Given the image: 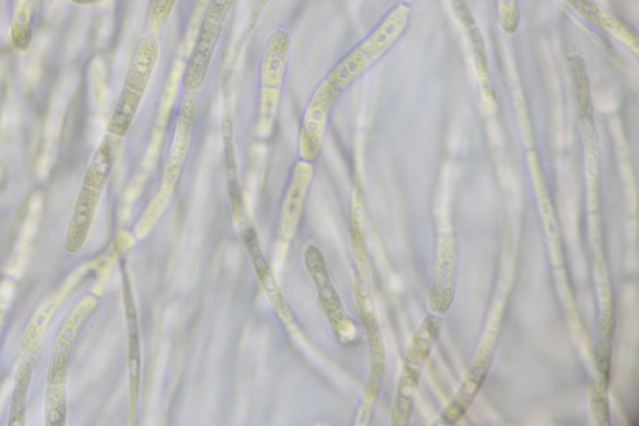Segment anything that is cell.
Listing matches in <instances>:
<instances>
[{"label":"cell","mask_w":639,"mask_h":426,"mask_svg":"<svg viewBox=\"0 0 639 426\" xmlns=\"http://www.w3.org/2000/svg\"><path fill=\"white\" fill-rule=\"evenodd\" d=\"M118 139L109 134L96 149L86 168L75 200L73 216L66 229L65 250L67 253H81L88 240L96 209L111 177Z\"/></svg>","instance_id":"cell-1"},{"label":"cell","mask_w":639,"mask_h":426,"mask_svg":"<svg viewBox=\"0 0 639 426\" xmlns=\"http://www.w3.org/2000/svg\"><path fill=\"white\" fill-rule=\"evenodd\" d=\"M410 9L408 7L400 6L394 9L370 37H367L360 45H357L353 52L336 64L326 80L341 92L352 86L358 77L369 71L390 50L408 25Z\"/></svg>","instance_id":"cell-2"},{"label":"cell","mask_w":639,"mask_h":426,"mask_svg":"<svg viewBox=\"0 0 639 426\" xmlns=\"http://www.w3.org/2000/svg\"><path fill=\"white\" fill-rule=\"evenodd\" d=\"M159 54L160 45L154 35L143 37L135 48L128 74L108 124V133L113 137L121 139L128 134L148 91Z\"/></svg>","instance_id":"cell-3"},{"label":"cell","mask_w":639,"mask_h":426,"mask_svg":"<svg viewBox=\"0 0 639 426\" xmlns=\"http://www.w3.org/2000/svg\"><path fill=\"white\" fill-rule=\"evenodd\" d=\"M292 37L285 29H277L268 39L263 61L260 66V105L261 121L270 124L274 121L280 93H282Z\"/></svg>","instance_id":"cell-4"},{"label":"cell","mask_w":639,"mask_h":426,"mask_svg":"<svg viewBox=\"0 0 639 426\" xmlns=\"http://www.w3.org/2000/svg\"><path fill=\"white\" fill-rule=\"evenodd\" d=\"M341 93L326 80L308 100L298 134L300 157L307 163L315 162L323 152L328 120Z\"/></svg>","instance_id":"cell-5"},{"label":"cell","mask_w":639,"mask_h":426,"mask_svg":"<svg viewBox=\"0 0 639 426\" xmlns=\"http://www.w3.org/2000/svg\"><path fill=\"white\" fill-rule=\"evenodd\" d=\"M98 304V299L91 295L84 297L72 310V313L65 318L53 346L46 385L66 386L71 357L77 336H80L86 319L95 312Z\"/></svg>","instance_id":"cell-6"},{"label":"cell","mask_w":639,"mask_h":426,"mask_svg":"<svg viewBox=\"0 0 639 426\" xmlns=\"http://www.w3.org/2000/svg\"><path fill=\"white\" fill-rule=\"evenodd\" d=\"M222 27L224 24L209 18H202L196 43H193L182 75V90L188 94L197 93L205 85L212 56H214L220 41Z\"/></svg>","instance_id":"cell-7"},{"label":"cell","mask_w":639,"mask_h":426,"mask_svg":"<svg viewBox=\"0 0 639 426\" xmlns=\"http://www.w3.org/2000/svg\"><path fill=\"white\" fill-rule=\"evenodd\" d=\"M197 100L193 98L192 94L187 93L186 98H184L180 104L176 135H174L166 174H164V190L161 193L164 198H168V194H170L172 188L176 187L184 164H186L191 144L193 125H196L197 122Z\"/></svg>","instance_id":"cell-8"},{"label":"cell","mask_w":639,"mask_h":426,"mask_svg":"<svg viewBox=\"0 0 639 426\" xmlns=\"http://www.w3.org/2000/svg\"><path fill=\"white\" fill-rule=\"evenodd\" d=\"M305 263L308 274L314 280L320 303H322L328 321H331L337 333H347V325H350V322L345 315L341 298H338L331 277H328L322 251L316 247H310L305 254Z\"/></svg>","instance_id":"cell-9"},{"label":"cell","mask_w":639,"mask_h":426,"mask_svg":"<svg viewBox=\"0 0 639 426\" xmlns=\"http://www.w3.org/2000/svg\"><path fill=\"white\" fill-rule=\"evenodd\" d=\"M490 364L489 353H482L479 360L473 361L457 398L442 413L444 423L454 424L468 412L469 406L476 398L483 382H485Z\"/></svg>","instance_id":"cell-10"},{"label":"cell","mask_w":639,"mask_h":426,"mask_svg":"<svg viewBox=\"0 0 639 426\" xmlns=\"http://www.w3.org/2000/svg\"><path fill=\"white\" fill-rule=\"evenodd\" d=\"M244 243L248 248L251 260H253L260 284L265 289V292L271 300V303H273L274 308L276 309L279 316L284 319V321H289V308L282 293H280L273 274H271V270L266 263V259L263 256V251L260 249L254 228L250 227L245 229Z\"/></svg>","instance_id":"cell-11"},{"label":"cell","mask_w":639,"mask_h":426,"mask_svg":"<svg viewBox=\"0 0 639 426\" xmlns=\"http://www.w3.org/2000/svg\"><path fill=\"white\" fill-rule=\"evenodd\" d=\"M312 178L313 168L310 166V163H298L295 167L293 180L292 184H290L284 206L283 225L284 232L287 236L293 235L300 216H302Z\"/></svg>","instance_id":"cell-12"},{"label":"cell","mask_w":639,"mask_h":426,"mask_svg":"<svg viewBox=\"0 0 639 426\" xmlns=\"http://www.w3.org/2000/svg\"><path fill=\"white\" fill-rule=\"evenodd\" d=\"M63 290L64 289L56 292L50 299H46L45 302L36 309L31 321L28 322L21 342L22 352L25 355L34 356L39 352V349H41L48 324H50L57 305L62 303L64 297Z\"/></svg>","instance_id":"cell-13"},{"label":"cell","mask_w":639,"mask_h":426,"mask_svg":"<svg viewBox=\"0 0 639 426\" xmlns=\"http://www.w3.org/2000/svg\"><path fill=\"white\" fill-rule=\"evenodd\" d=\"M454 267L453 253L450 247L441 250L438 271H436L434 284L430 298L431 308L436 313H444L452 303L454 292Z\"/></svg>","instance_id":"cell-14"},{"label":"cell","mask_w":639,"mask_h":426,"mask_svg":"<svg viewBox=\"0 0 639 426\" xmlns=\"http://www.w3.org/2000/svg\"><path fill=\"white\" fill-rule=\"evenodd\" d=\"M127 315L129 326V394H130V414L134 424L137 420L139 386H140V345L137 325V315H135L132 299L127 300Z\"/></svg>","instance_id":"cell-15"},{"label":"cell","mask_w":639,"mask_h":426,"mask_svg":"<svg viewBox=\"0 0 639 426\" xmlns=\"http://www.w3.org/2000/svg\"><path fill=\"white\" fill-rule=\"evenodd\" d=\"M569 6H573L576 11L585 17L587 21L596 24L599 28L607 29V31L617 34L618 38L624 39L629 44L633 42L637 44V38L631 31L614 15L599 8L594 0H567Z\"/></svg>","instance_id":"cell-16"},{"label":"cell","mask_w":639,"mask_h":426,"mask_svg":"<svg viewBox=\"0 0 639 426\" xmlns=\"http://www.w3.org/2000/svg\"><path fill=\"white\" fill-rule=\"evenodd\" d=\"M33 377V365L29 361H24L18 366L15 373V384L11 402V411H9L8 425L23 426L25 424L27 415V399L29 387H31Z\"/></svg>","instance_id":"cell-17"},{"label":"cell","mask_w":639,"mask_h":426,"mask_svg":"<svg viewBox=\"0 0 639 426\" xmlns=\"http://www.w3.org/2000/svg\"><path fill=\"white\" fill-rule=\"evenodd\" d=\"M441 332V319L430 315L425 319L418 333L415 334L409 347L408 363L410 366L420 365L428 360L431 349Z\"/></svg>","instance_id":"cell-18"},{"label":"cell","mask_w":639,"mask_h":426,"mask_svg":"<svg viewBox=\"0 0 639 426\" xmlns=\"http://www.w3.org/2000/svg\"><path fill=\"white\" fill-rule=\"evenodd\" d=\"M419 381V372L413 366H406L405 374L399 385L394 408V424L408 425L413 404V389Z\"/></svg>","instance_id":"cell-19"},{"label":"cell","mask_w":639,"mask_h":426,"mask_svg":"<svg viewBox=\"0 0 639 426\" xmlns=\"http://www.w3.org/2000/svg\"><path fill=\"white\" fill-rule=\"evenodd\" d=\"M573 72L577 90L580 118H583V121H593V96H590L589 80L583 58H573Z\"/></svg>","instance_id":"cell-20"},{"label":"cell","mask_w":639,"mask_h":426,"mask_svg":"<svg viewBox=\"0 0 639 426\" xmlns=\"http://www.w3.org/2000/svg\"><path fill=\"white\" fill-rule=\"evenodd\" d=\"M45 425L63 426L66 422V386L46 385Z\"/></svg>","instance_id":"cell-21"},{"label":"cell","mask_w":639,"mask_h":426,"mask_svg":"<svg viewBox=\"0 0 639 426\" xmlns=\"http://www.w3.org/2000/svg\"><path fill=\"white\" fill-rule=\"evenodd\" d=\"M177 0H150L147 13V33L157 37L166 27Z\"/></svg>","instance_id":"cell-22"},{"label":"cell","mask_w":639,"mask_h":426,"mask_svg":"<svg viewBox=\"0 0 639 426\" xmlns=\"http://www.w3.org/2000/svg\"><path fill=\"white\" fill-rule=\"evenodd\" d=\"M384 364L377 363L374 365L369 383H367V387L365 391L364 401L362 404L360 416H358V422L363 420L362 424H366L371 419V414L374 411V406L377 401V396L380 393V386L384 377Z\"/></svg>","instance_id":"cell-23"},{"label":"cell","mask_w":639,"mask_h":426,"mask_svg":"<svg viewBox=\"0 0 639 426\" xmlns=\"http://www.w3.org/2000/svg\"><path fill=\"white\" fill-rule=\"evenodd\" d=\"M470 29L471 41L473 44L474 60H476L478 71L480 74V80L483 82L489 81V63L485 43H483V38L480 29L473 25Z\"/></svg>","instance_id":"cell-24"},{"label":"cell","mask_w":639,"mask_h":426,"mask_svg":"<svg viewBox=\"0 0 639 426\" xmlns=\"http://www.w3.org/2000/svg\"><path fill=\"white\" fill-rule=\"evenodd\" d=\"M595 361L599 375H601V384L608 386L609 373H611V345L608 343H599L595 349Z\"/></svg>","instance_id":"cell-25"},{"label":"cell","mask_w":639,"mask_h":426,"mask_svg":"<svg viewBox=\"0 0 639 426\" xmlns=\"http://www.w3.org/2000/svg\"><path fill=\"white\" fill-rule=\"evenodd\" d=\"M500 15L502 27L506 33H515L520 23V13L516 3L513 2V0H501Z\"/></svg>","instance_id":"cell-26"},{"label":"cell","mask_w":639,"mask_h":426,"mask_svg":"<svg viewBox=\"0 0 639 426\" xmlns=\"http://www.w3.org/2000/svg\"><path fill=\"white\" fill-rule=\"evenodd\" d=\"M606 389L607 386L599 383L598 386L593 391L594 414L596 416L597 423L601 425L609 423V411L605 396Z\"/></svg>","instance_id":"cell-27"},{"label":"cell","mask_w":639,"mask_h":426,"mask_svg":"<svg viewBox=\"0 0 639 426\" xmlns=\"http://www.w3.org/2000/svg\"><path fill=\"white\" fill-rule=\"evenodd\" d=\"M237 0H209L205 18L224 24Z\"/></svg>","instance_id":"cell-28"},{"label":"cell","mask_w":639,"mask_h":426,"mask_svg":"<svg viewBox=\"0 0 639 426\" xmlns=\"http://www.w3.org/2000/svg\"><path fill=\"white\" fill-rule=\"evenodd\" d=\"M70 2H72L76 6H92V4L98 3L99 0H70Z\"/></svg>","instance_id":"cell-29"},{"label":"cell","mask_w":639,"mask_h":426,"mask_svg":"<svg viewBox=\"0 0 639 426\" xmlns=\"http://www.w3.org/2000/svg\"><path fill=\"white\" fill-rule=\"evenodd\" d=\"M3 319H4V310L0 309V333H2Z\"/></svg>","instance_id":"cell-30"},{"label":"cell","mask_w":639,"mask_h":426,"mask_svg":"<svg viewBox=\"0 0 639 426\" xmlns=\"http://www.w3.org/2000/svg\"><path fill=\"white\" fill-rule=\"evenodd\" d=\"M405 3H411L413 0H404Z\"/></svg>","instance_id":"cell-31"}]
</instances>
